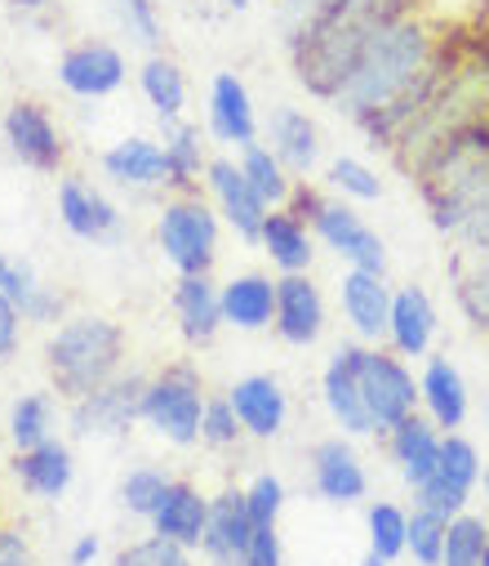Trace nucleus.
<instances>
[{
    "mask_svg": "<svg viewBox=\"0 0 489 566\" xmlns=\"http://www.w3.org/2000/svg\"><path fill=\"white\" fill-rule=\"evenodd\" d=\"M258 250L272 259V268L280 272H307L316 259V232L285 206L267 210L263 232H258Z\"/></svg>",
    "mask_w": 489,
    "mask_h": 566,
    "instance_id": "c756f323",
    "label": "nucleus"
},
{
    "mask_svg": "<svg viewBox=\"0 0 489 566\" xmlns=\"http://www.w3.org/2000/svg\"><path fill=\"white\" fill-rule=\"evenodd\" d=\"M125 348H129V339L111 317H98V313L63 317L45 339V370H50L59 397L81 401L85 392H94L111 375H120Z\"/></svg>",
    "mask_w": 489,
    "mask_h": 566,
    "instance_id": "20e7f679",
    "label": "nucleus"
},
{
    "mask_svg": "<svg viewBox=\"0 0 489 566\" xmlns=\"http://www.w3.org/2000/svg\"><path fill=\"white\" fill-rule=\"evenodd\" d=\"M166 125V161H170V188L179 192V197H188V192H196V184H205V170H210V157H205V134H201V125H192V120H160Z\"/></svg>",
    "mask_w": 489,
    "mask_h": 566,
    "instance_id": "2f4dec72",
    "label": "nucleus"
},
{
    "mask_svg": "<svg viewBox=\"0 0 489 566\" xmlns=\"http://www.w3.org/2000/svg\"><path fill=\"white\" fill-rule=\"evenodd\" d=\"M210 134L219 144H236V148L258 144V112L249 85L236 72H219L210 85Z\"/></svg>",
    "mask_w": 489,
    "mask_h": 566,
    "instance_id": "4be33fe9",
    "label": "nucleus"
},
{
    "mask_svg": "<svg viewBox=\"0 0 489 566\" xmlns=\"http://www.w3.org/2000/svg\"><path fill=\"white\" fill-rule=\"evenodd\" d=\"M365 535H370V553H379L383 562H396L405 557V544H410V513L392 500H374L365 509Z\"/></svg>",
    "mask_w": 489,
    "mask_h": 566,
    "instance_id": "e433bc0d",
    "label": "nucleus"
},
{
    "mask_svg": "<svg viewBox=\"0 0 489 566\" xmlns=\"http://www.w3.org/2000/svg\"><path fill=\"white\" fill-rule=\"evenodd\" d=\"M205 188H210V197H214L219 214L232 223V232H236L241 241L258 245V232H263V219H267V210H272V206L249 188V179H245L241 161H232V157H210Z\"/></svg>",
    "mask_w": 489,
    "mask_h": 566,
    "instance_id": "2eb2a0df",
    "label": "nucleus"
},
{
    "mask_svg": "<svg viewBox=\"0 0 489 566\" xmlns=\"http://www.w3.org/2000/svg\"><path fill=\"white\" fill-rule=\"evenodd\" d=\"M0 129H6V144L14 153V161H23L28 170H41V175H54L63 166V134L54 125V116L32 103V98H19L6 120H0Z\"/></svg>",
    "mask_w": 489,
    "mask_h": 566,
    "instance_id": "9b49d317",
    "label": "nucleus"
},
{
    "mask_svg": "<svg viewBox=\"0 0 489 566\" xmlns=\"http://www.w3.org/2000/svg\"><path fill=\"white\" fill-rule=\"evenodd\" d=\"M10 447L14 451H32L41 442L54 438V397L50 392H23L10 406Z\"/></svg>",
    "mask_w": 489,
    "mask_h": 566,
    "instance_id": "f704fd0d",
    "label": "nucleus"
},
{
    "mask_svg": "<svg viewBox=\"0 0 489 566\" xmlns=\"http://www.w3.org/2000/svg\"><path fill=\"white\" fill-rule=\"evenodd\" d=\"M418 392H423V415L436 423L440 433H458L467 415H471V388L463 379V370L449 357H427L423 375H418Z\"/></svg>",
    "mask_w": 489,
    "mask_h": 566,
    "instance_id": "6ab92c4d",
    "label": "nucleus"
},
{
    "mask_svg": "<svg viewBox=\"0 0 489 566\" xmlns=\"http://www.w3.org/2000/svg\"><path fill=\"white\" fill-rule=\"evenodd\" d=\"M227 401L241 419L245 438H258V442H276L285 433V419H289V397L280 388L276 375H245L227 388Z\"/></svg>",
    "mask_w": 489,
    "mask_h": 566,
    "instance_id": "a211bd4d",
    "label": "nucleus"
},
{
    "mask_svg": "<svg viewBox=\"0 0 489 566\" xmlns=\"http://www.w3.org/2000/svg\"><path fill=\"white\" fill-rule=\"evenodd\" d=\"M480 473H485V460H480L476 442L463 438V433H445L440 438V460H436V473L432 478H440V482H449V486H458V491L471 495L480 486Z\"/></svg>",
    "mask_w": 489,
    "mask_h": 566,
    "instance_id": "4c0bfd02",
    "label": "nucleus"
},
{
    "mask_svg": "<svg viewBox=\"0 0 489 566\" xmlns=\"http://www.w3.org/2000/svg\"><path fill=\"white\" fill-rule=\"evenodd\" d=\"M116 566H196V562H192V548H183V544H174V539L151 531L147 539L125 544L116 553Z\"/></svg>",
    "mask_w": 489,
    "mask_h": 566,
    "instance_id": "37998d69",
    "label": "nucleus"
},
{
    "mask_svg": "<svg viewBox=\"0 0 489 566\" xmlns=\"http://www.w3.org/2000/svg\"><path fill=\"white\" fill-rule=\"evenodd\" d=\"M272 331L289 348H311L325 335V300L307 272H280L276 276V322Z\"/></svg>",
    "mask_w": 489,
    "mask_h": 566,
    "instance_id": "dca6fc26",
    "label": "nucleus"
},
{
    "mask_svg": "<svg viewBox=\"0 0 489 566\" xmlns=\"http://www.w3.org/2000/svg\"><path fill=\"white\" fill-rule=\"evenodd\" d=\"M19 326H23V313L0 295V361H10L19 353Z\"/></svg>",
    "mask_w": 489,
    "mask_h": 566,
    "instance_id": "603ef678",
    "label": "nucleus"
},
{
    "mask_svg": "<svg viewBox=\"0 0 489 566\" xmlns=\"http://www.w3.org/2000/svg\"><path fill=\"white\" fill-rule=\"evenodd\" d=\"M223 326L236 331H267L276 322V281L267 272H236L219 286Z\"/></svg>",
    "mask_w": 489,
    "mask_h": 566,
    "instance_id": "bb28decb",
    "label": "nucleus"
},
{
    "mask_svg": "<svg viewBox=\"0 0 489 566\" xmlns=\"http://www.w3.org/2000/svg\"><path fill=\"white\" fill-rule=\"evenodd\" d=\"M227 10H249V0H223Z\"/></svg>",
    "mask_w": 489,
    "mask_h": 566,
    "instance_id": "13d9d810",
    "label": "nucleus"
},
{
    "mask_svg": "<svg viewBox=\"0 0 489 566\" xmlns=\"http://www.w3.org/2000/svg\"><path fill=\"white\" fill-rule=\"evenodd\" d=\"M454 272V300L463 308V317L489 335V250L476 254H454L449 263Z\"/></svg>",
    "mask_w": 489,
    "mask_h": 566,
    "instance_id": "473e14b6",
    "label": "nucleus"
},
{
    "mask_svg": "<svg viewBox=\"0 0 489 566\" xmlns=\"http://www.w3.org/2000/svg\"><path fill=\"white\" fill-rule=\"evenodd\" d=\"M14 478L23 482V491H32L41 500H59L76 478L72 447L50 438V442H41L32 451H14Z\"/></svg>",
    "mask_w": 489,
    "mask_h": 566,
    "instance_id": "7c9ffc66",
    "label": "nucleus"
},
{
    "mask_svg": "<svg viewBox=\"0 0 489 566\" xmlns=\"http://www.w3.org/2000/svg\"><path fill=\"white\" fill-rule=\"evenodd\" d=\"M436 54H440V41L414 10L392 19V23H383L370 36V45H365L357 72L348 76L343 94L334 98V107L361 125L365 116H374V112L392 107L396 98H405L427 76Z\"/></svg>",
    "mask_w": 489,
    "mask_h": 566,
    "instance_id": "7ed1b4c3",
    "label": "nucleus"
},
{
    "mask_svg": "<svg viewBox=\"0 0 489 566\" xmlns=\"http://www.w3.org/2000/svg\"><path fill=\"white\" fill-rule=\"evenodd\" d=\"M0 566H36V553L23 539V531L0 526Z\"/></svg>",
    "mask_w": 489,
    "mask_h": 566,
    "instance_id": "3c124183",
    "label": "nucleus"
},
{
    "mask_svg": "<svg viewBox=\"0 0 489 566\" xmlns=\"http://www.w3.org/2000/svg\"><path fill=\"white\" fill-rule=\"evenodd\" d=\"M107 10L116 14V23L142 45V50H156L160 45V14L151 0H107Z\"/></svg>",
    "mask_w": 489,
    "mask_h": 566,
    "instance_id": "c03bdc74",
    "label": "nucleus"
},
{
    "mask_svg": "<svg viewBox=\"0 0 489 566\" xmlns=\"http://www.w3.org/2000/svg\"><path fill=\"white\" fill-rule=\"evenodd\" d=\"M245 566H285V553H280V535H276V526H258V531H254L249 553H245Z\"/></svg>",
    "mask_w": 489,
    "mask_h": 566,
    "instance_id": "8fccbe9b",
    "label": "nucleus"
},
{
    "mask_svg": "<svg viewBox=\"0 0 489 566\" xmlns=\"http://www.w3.org/2000/svg\"><path fill=\"white\" fill-rule=\"evenodd\" d=\"M103 175L120 188H170V161H166V148L151 144L142 134H129L120 144H111L103 153Z\"/></svg>",
    "mask_w": 489,
    "mask_h": 566,
    "instance_id": "393cba45",
    "label": "nucleus"
},
{
    "mask_svg": "<svg viewBox=\"0 0 489 566\" xmlns=\"http://www.w3.org/2000/svg\"><path fill=\"white\" fill-rule=\"evenodd\" d=\"M445 531H449V517H440V513L414 504V509H410V544H405V553H410L418 566H440Z\"/></svg>",
    "mask_w": 489,
    "mask_h": 566,
    "instance_id": "a19ab883",
    "label": "nucleus"
},
{
    "mask_svg": "<svg viewBox=\"0 0 489 566\" xmlns=\"http://www.w3.org/2000/svg\"><path fill=\"white\" fill-rule=\"evenodd\" d=\"M245 504H249L254 526H276L280 522V509H285V482L276 473H258L245 486Z\"/></svg>",
    "mask_w": 489,
    "mask_h": 566,
    "instance_id": "49530a36",
    "label": "nucleus"
},
{
    "mask_svg": "<svg viewBox=\"0 0 489 566\" xmlns=\"http://www.w3.org/2000/svg\"><path fill=\"white\" fill-rule=\"evenodd\" d=\"M480 566H489V539H485V557H480Z\"/></svg>",
    "mask_w": 489,
    "mask_h": 566,
    "instance_id": "052dcab7",
    "label": "nucleus"
},
{
    "mask_svg": "<svg viewBox=\"0 0 489 566\" xmlns=\"http://www.w3.org/2000/svg\"><path fill=\"white\" fill-rule=\"evenodd\" d=\"M485 539H489L485 517H476V513H458V517H449L440 566H480V557H485Z\"/></svg>",
    "mask_w": 489,
    "mask_h": 566,
    "instance_id": "ea45409f",
    "label": "nucleus"
},
{
    "mask_svg": "<svg viewBox=\"0 0 489 566\" xmlns=\"http://www.w3.org/2000/svg\"><path fill=\"white\" fill-rule=\"evenodd\" d=\"M361 353L365 344H343L320 370V401L348 438H374V419L361 392Z\"/></svg>",
    "mask_w": 489,
    "mask_h": 566,
    "instance_id": "1a4fd4ad",
    "label": "nucleus"
},
{
    "mask_svg": "<svg viewBox=\"0 0 489 566\" xmlns=\"http://www.w3.org/2000/svg\"><path fill=\"white\" fill-rule=\"evenodd\" d=\"M311 232H316V241L330 245L348 268L387 272V245H383V237L348 201H325L316 210V219H311Z\"/></svg>",
    "mask_w": 489,
    "mask_h": 566,
    "instance_id": "9d476101",
    "label": "nucleus"
},
{
    "mask_svg": "<svg viewBox=\"0 0 489 566\" xmlns=\"http://www.w3.org/2000/svg\"><path fill=\"white\" fill-rule=\"evenodd\" d=\"M241 438H245V429H241L232 401H227V397H210V401H205V419H201V442L214 447V451H227V447H236Z\"/></svg>",
    "mask_w": 489,
    "mask_h": 566,
    "instance_id": "a18cd8bd",
    "label": "nucleus"
},
{
    "mask_svg": "<svg viewBox=\"0 0 489 566\" xmlns=\"http://www.w3.org/2000/svg\"><path fill=\"white\" fill-rule=\"evenodd\" d=\"M54 206H59L63 228L81 241H116L120 237V210L85 179H63Z\"/></svg>",
    "mask_w": 489,
    "mask_h": 566,
    "instance_id": "aec40b11",
    "label": "nucleus"
},
{
    "mask_svg": "<svg viewBox=\"0 0 489 566\" xmlns=\"http://www.w3.org/2000/svg\"><path fill=\"white\" fill-rule=\"evenodd\" d=\"M205 379L188 361H170L156 370L142 392V423L166 438L170 447H196L201 442V419H205Z\"/></svg>",
    "mask_w": 489,
    "mask_h": 566,
    "instance_id": "39448f33",
    "label": "nucleus"
},
{
    "mask_svg": "<svg viewBox=\"0 0 489 566\" xmlns=\"http://www.w3.org/2000/svg\"><path fill=\"white\" fill-rule=\"evenodd\" d=\"M94 562H98V535L85 531V535L72 539V548H67V566H94Z\"/></svg>",
    "mask_w": 489,
    "mask_h": 566,
    "instance_id": "864d4df0",
    "label": "nucleus"
},
{
    "mask_svg": "<svg viewBox=\"0 0 489 566\" xmlns=\"http://www.w3.org/2000/svg\"><path fill=\"white\" fill-rule=\"evenodd\" d=\"M147 522H151L156 535H166L183 548H201V535H205V522H210V495H201V486L174 478L166 500L156 504V513Z\"/></svg>",
    "mask_w": 489,
    "mask_h": 566,
    "instance_id": "cd10ccee",
    "label": "nucleus"
},
{
    "mask_svg": "<svg viewBox=\"0 0 489 566\" xmlns=\"http://www.w3.org/2000/svg\"><path fill=\"white\" fill-rule=\"evenodd\" d=\"M480 419H485V429H489V401H485V410H480Z\"/></svg>",
    "mask_w": 489,
    "mask_h": 566,
    "instance_id": "bf43d9fd",
    "label": "nucleus"
},
{
    "mask_svg": "<svg viewBox=\"0 0 489 566\" xmlns=\"http://www.w3.org/2000/svg\"><path fill=\"white\" fill-rule=\"evenodd\" d=\"M10 6H14V10H23V14H36V10H45V6H50V0H10Z\"/></svg>",
    "mask_w": 489,
    "mask_h": 566,
    "instance_id": "5fc2aeb1",
    "label": "nucleus"
},
{
    "mask_svg": "<svg viewBox=\"0 0 489 566\" xmlns=\"http://www.w3.org/2000/svg\"><path fill=\"white\" fill-rule=\"evenodd\" d=\"M0 295H6L23 313V322H32V326H59L67 317V300L45 286V281L32 272V263L10 259L6 250H0Z\"/></svg>",
    "mask_w": 489,
    "mask_h": 566,
    "instance_id": "5701e85b",
    "label": "nucleus"
},
{
    "mask_svg": "<svg viewBox=\"0 0 489 566\" xmlns=\"http://www.w3.org/2000/svg\"><path fill=\"white\" fill-rule=\"evenodd\" d=\"M392 300H396V291L387 286V272L348 268L343 281H339V308H343V317H348V326L361 344H383L387 339Z\"/></svg>",
    "mask_w": 489,
    "mask_h": 566,
    "instance_id": "f8f14e48",
    "label": "nucleus"
},
{
    "mask_svg": "<svg viewBox=\"0 0 489 566\" xmlns=\"http://www.w3.org/2000/svg\"><path fill=\"white\" fill-rule=\"evenodd\" d=\"M410 179L418 184L436 232L454 241V254L489 250V116L454 129L410 170Z\"/></svg>",
    "mask_w": 489,
    "mask_h": 566,
    "instance_id": "f257e3e1",
    "label": "nucleus"
},
{
    "mask_svg": "<svg viewBox=\"0 0 489 566\" xmlns=\"http://www.w3.org/2000/svg\"><path fill=\"white\" fill-rule=\"evenodd\" d=\"M241 170H245L249 188H254L272 210L289 201V192H294V175L280 166V157H276L272 148H263V144L241 148Z\"/></svg>",
    "mask_w": 489,
    "mask_h": 566,
    "instance_id": "c9c22d12",
    "label": "nucleus"
},
{
    "mask_svg": "<svg viewBox=\"0 0 489 566\" xmlns=\"http://www.w3.org/2000/svg\"><path fill=\"white\" fill-rule=\"evenodd\" d=\"M129 67L111 41H81L59 59V85L76 98H107L125 85Z\"/></svg>",
    "mask_w": 489,
    "mask_h": 566,
    "instance_id": "4468645a",
    "label": "nucleus"
},
{
    "mask_svg": "<svg viewBox=\"0 0 489 566\" xmlns=\"http://www.w3.org/2000/svg\"><path fill=\"white\" fill-rule=\"evenodd\" d=\"M142 392H147V375H138V370L111 375L103 388L72 401V410H67L72 438H85V442L89 438H125L142 419Z\"/></svg>",
    "mask_w": 489,
    "mask_h": 566,
    "instance_id": "6e6552de",
    "label": "nucleus"
},
{
    "mask_svg": "<svg viewBox=\"0 0 489 566\" xmlns=\"http://www.w3.org/2000/svg\"><path fill=\"white\" fill-rule=\"evenodd\" d=\"M170 304H174V317H179V331H183L188 344L201 348L223 331V300H219V286L210 281V272L179 276Z\"/></svg>",
    "mask_w": 489,
    "mask_h": 566,
    "instance_id": "c85d7f7f",
    "label": "nucleus"
},
{
    "mask_svg": "<svg viewBox=\"0 0 489 566\" xmlns=\"http://www.w3.org/2000/svg\"><path fill=\"white\" fill-rule=\"evenodd\" d=\"M325 184H330L334 192H343V201H379L383 197L379 170H370L357 157H334L330 170H325Z\"/></svg>",
    "mask_w": 489,
    "mask_h": 566,
    "instance_id": "79ce46f5",
    "label": "nucleus"
},
{
    "mask_svg": "<svg viewBox=\"0 0 489 566\" xmlns=\"http://www.w3.org/2000/svg\"><path fill=\"white\" fill-rule=\"evenodd\" d=\"M138 85H142V98L156 107L160 120H179L183 107H188V76L174 59L166 54H151L142 67H138Z\"/></svg>",
    "mask_w": 489,
    "mask_h": 566,
    "instance_id": "72a5a7b5",
    "label": "nucleus"
},
{
    "mask_svg": "<svg viewBox=\"0 0 489 566\" xmlns=\"http://www.w3.org/2000/svg\"><path fill=\"white\" fill-rule=\"evenodd\" d=\"M254 517H249V504H245V491L227 486L210 500V522H205V535H201V557L210 566H245V553H249V539H254Z\"/></svg>",
    "mask_w": 489,
    "mask_h": 566,
    "instance_id": "f3484780",
    "label": "nucleus"
},
{
    "mask_svg": "<svg viewBox=\"0 0 489 566\" xmlns=\"http://www.w3.org/2000/svg\"><path fill=\"white\" fill-rule=\"evenodd\" d=\"M311 486H316L320 500L343 504V509L370 495L365 460H361V451L348 442V433L320 438V442L311 447Z\"/></svg>",
    "mask_w": 489,
    "mask_h": 566,
    "instance_id": "ddd939ff",
    "label": "nucleus"
},
{
    "mask_svg": "<svg viewBox=\"0 0 489 566\" xmlns=\"http://www.w3.org/2000/svg\"><path fill=\"white\" fill-rule=\"evenodd\" d=\"M267 144L272 153L280 157V166L294 175V179H307L320 161V125L302 112V107H289L280 103L267 120Z\"/></svg>",
    "mask_w": 489,
    "mask_h": 566,
    "instance_id": "a878e982",
    "label": "nucleus"
},
{
    "mask_svg": "<svg viewBox=\"0 0 489 566\" xmlns=\"http://www.w3.org/2000/svg\"><path fill=\"white\" fill-rule=\"evenodd\" d=\"M436 331H440V317H436V304L423 286H401L396 300H392V322H387V348L401 353L405 361L410 357H432V344H436Z\"/></svg>",
    "mask_w": 489,
    "mask_h": 566,
    "instance_id": "412c9836",
    "label": "nucleus"
},
{
    "mask_svg": "<svg viewBox=\"0 0 489 566\" xmlns=\"http://www.w3.org/2000/svg\"><path fill=\"white\" fill-rule=\"evenodd\" d=\"M414 0H343L339 10L320 14L316 23L307 28H294L285 36V50H289V67H294V81L320 98V103H334L348 85V76L357 72L370 36L410 14Z\"/></svg>",
    "mask_w": 489,
    "mask_h": 566,
    "instance_id": "f03ea898",
    "label": "nucleus"
},
{
    "mask_svg": "<svg viewBox=\"0 0 489 566\" xmlns=\"http://www.w3.org/2000/svg\"><path fill=\"white\" fill-rule=\"evenodd\" d=\"M440 429L427 419V415H410L401 419L396 429L387 433V455L396 464V473L405 478L410 491H418L432 473H436V460H440Z\"/></svg>",
    "mask_w": 489,
    "mask_h": 566,
    "instance_id": "b1692460",
    "label": "nucleus"
},
{
    "mask_svg": "<svg viewBox=\"0 0 489 566\" xmlns=\"http://www.w3.org/2000/svg\"><path fill=\"white\" fill-rule=\"evenodd\" d=\"M343 0H280V23H285V36L294 32V28H307V23H316L320 14H330V10H339Z\"/></svg>",
    "mask_w": 489,
    "mask_h": 566,
    "instance_id": "09e8293b",
    "label": "nucleus"
},
{
    "mask_svg": "<svg viewBox=\"0 0 489 566\" xmlns=\"http://www.w3.org/2000/svg\"><path fill=\"white\" fill-rule=\"evenodd\" d=\"M467 491H458V486H449V482H440V478H427L418 491H414V504H423V509H432V513H440V517H458V513H467Z\"/></svg>",
    "mask_w": 489,
    "mask_h": 566,
    "instance_id": "de8ad7c7",
    "label": "nucleus"
},
{
    "mask_svg": "<svg viewBox=\"0 0 489 566\" xmlns=\"http://www.w3.org/2000/svg\"><path fill=\"white\" fill-rule=\"evenodd\" d=\"M361 392H365V406L374 419V433H383V438L401 419L423 410V392H418L410 361L383 344H365V353H361Z\"/></svg>",
    "mask_w": 489,
    "mask_h": 566,
    "instance_id": "0eeeda50",
    "label": "nucleus"
},
{
    "mask_svg": "<svg viewBox=\"0 0 489 566\" xmlns=\"http://www.w3.org/2000/svg\"><path fill=\"white\" fill-rule=\"evenodd\" d=\"M480 491H485V500H489V460H485V473H480Z\"/></svg>",
    "mask_w": 489,
    "mask_h": 566,
    "instance_id": "4d7b16f0",
    "label": "nucleus"
},
{
    "mask_svg": "<svg viewBox=\"0 0 489 566\" xmlns=\"http://www.w3.org/2000/svg\"><path fill=\"white\" fill-rule=\"evenodd\" d=\"M361 566H392V562H383L379 553H365V557H361Z\"/></svg>",
    "mask_w": 489,
    "mask_h": 566,
    "instance_id": "6e6d98bb",
    "label": "nucleus"
},
{
    "mask_svg": "<svg viewBox=\"0 0 489 566\" xmlns=\"http://www.w3.org/2000/svg\"><path fill=\"white\" fill-rule=\"evenodd\" d=\"M170 482H174V478H166L156 464H138V469H129V473L120 478L116 500H120V509H125V513H134V517H151V513H156V504L166 500Z\"/></svg>",
    "mask_w": 489,
    "mask_h": 566,
    "instance_id": "58836bf2",
    "label": "nucleus"
},
{
    "mask_svg": "<svg viewBox=\"0 0 489 566\" xmlns=\"http://www.w3.org/2000/svg\"><path fill=\"white\" fill-rule=\"evenodd\" d=\"M156 245L179 276L210 272L219 259V210L201 192L166 201V210L156 219Z\"/></svg>",
    "mask_w": 489,
    "mask_h": 566,
    "instance_id": "423d86ee",
    "label": "nucleus"
}]
</instances>
